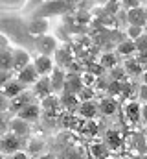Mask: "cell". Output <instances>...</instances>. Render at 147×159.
<instances>
[{"instance_id":"37","label":"cell","mask_w":147,"mask_h":159,"mask_svg":"<svg viewBox=\"0 0 147 159\" xmlns=\"http://www.w3.org/2000/svg\"><path fill=\"white\" fill-rule=\"evenodd\" d=\"M39 159H55L53 156H50V154H46V156H40Z\"/></svg>"},{"instance_id":"20","label":"cell","mask_w":147,"mask_h":159,"mask_svg":"<svg viewBox=\"0 0 147 159\" xmlns=\"http://www.w3.org/2000/svg\"><path fill=\"white\" fill-rule=\"evenodd\" d=\"M123 69H125L127 76H140V74L144 72L142 65H140L136 59H127V61H125V65H123Z\"/></svg>"},{"instance_id":"26","label":"cell","mask_w":147,"mask_h":159,"mask_svg":"<svg viewBox=\"0 0 147 159\" xmlns=\"http://www.w3.org/2000/svg\"><path fill=\"white\" fill-rule=\"evenodd\" d=\"M142 34H144V28H142V26H131V24H129V28H127V39L136 41Z\"/></svg>"},{"instance_id":"36","label":"cell","mask_w":147,"mask_h":159,"mask_svg":"<svg viewBox=\"0 0 147 159\" xmlns=\"http://www.w3.org/2000/svg\"><path fill=\"white\" fill-rule=\"evenodd\" d=\"M140 76H142V81H144V85H147V69H144V72H142Z\"/></svg>"},{"instance_id":"12","label":"cell","mask_w":147,"mask_h":159,"mask_svg":"<svg viewBox=\"0 0 147 159\" xmlns=\"http://www.w3.org/2000/svg\"><path fill=\"white\" fill-rule=\"evenodd\" d=\"M140 109H142V104L136 102V100H129V102L125 104V117H127V120H129L131 124H138V122L142 120Z\"/></svg>"},{"instance_id":"30","label":"cell","mask_w":147,"mask_h":159,"mask_svg":"<svg viewBox=\"0 0 147 159\" xmlns=\"http://www.w3.org/2000/svg\"><path fill=\"white\" fill-rule=\"evenodd\" d=\"M138 98L140 100H136V102H140V104H145L147 102V85H144V83L138 87Z\"/></svg>"},{"instance_id":"25","label":"cell","mask_w":147,"mask_h":159,"mask_svg":"<svg viewBox=\"0 0 147 159\" xmlns=\"http://www.w3.org/2000/svg\"><path fill=\"white\" fill-rule=\"evenodd\" d=\"M110 74H112V81H127V72H125V69L123 67H112L110 69Z\"/></svg>"},{"instance_id":"6","label":"cell","mask_w":147,"mask_h":159,"mask_svg":"<svg viewBox=\"0 0 147 159\" xmlns=\"http://www.w3.org/2000/svg\"><path fill=\"white\" fill-rule=\"evenodd\" d=\"M48 78H50V85H52V93H53V94H57V93L63 91L65 81H66V72H65V69L55 67Z\"/></svg>"},{"instance_id":"31","label":"cell","mask_w":147,"mask_h":159,"mask_svg":"<svg viewBox=\"0 0 147 159\" xmlns=\"http://www.w3.org/2000/svg\"><path fill=\"white\" fill-rule=\"evenodd\" d=\"M9 80H13V76H11V70H0V87H2L4 83H7Z\"/></svg>"},{"instance_id":"11","label":"cell","mask_w":147,"mask_h":159,"mask_svg":"<svg viewBox=\"0 0 147 159\" xmlns=\"http://www.w3.org/2000/svg\"><path fill=\"white\" fill-rule=\"evenodd\" d=\"M40 111H44L46 115H57L59 113V107H61V102H59V96L57 94H48L46 98L40 100Z\"/></svg>"},{"instance_id":"38","label":"cell","mask_w":147,"mask_h":159,"mask_svg":"<svg viewBox=\"0 0 147 159\" xmlns=\"http://www.w3.org/2000/svg\"><path fill=\"white\" fill-rule=\"evenodd\" d=\"M140 159H147V154H142V157Z\"/></svg>"},{"instance_id":"15","label":"cell","mask_w":147,"mask_h":159,"mask_svg":"<svg viewBox=\"0 0 147 159\" xmlns=\"http://www.w3.org/2000/svg\"><path fill=\"white\" fill-rule=\"evenodd\" d=\"M9 129H11V133L13 135H17V137H26L28 133H30V124L28 122H24V120L20 119H11V122H9V126H7Z\"/></svg>"},{"instance_id":"28","label":"cell","mask_w":147,"mask_h":159,"mask_svg":"<svg viewBox=\"0 0 147 159\" xmlns=\"http://www.w3.org/2000/svg\"><path fill=\"white\" fill-rule=\"evenodd\" d=\"M134 46H136V52H144V50H147V34L145 32L134 41Z\"/></svg>"},{"instance_id":"33","label":"cell","mask_w":147,"mask_h":159,"mask_svg":"<svg viewBox=\"0 0 147 159\" xmlns=\"http://www.w3.org/2000/svg\"><path fill=\"white\" fill-rule=\"evenodd\" d=\"M9 159H30V157H28V154H26V152L19 150V152H15L13 156H9Z\"/></svg>"},{"instance_id":"24","label":"cell","mask_w":147,"mask_h":159,"mask_svg":"<svg viewBox=\"0 0 147 159\" xmlns=\"http://www.w3.org/2000/svg\"><path fill=\"white\" fill-rule=\"evenodd\" d=\"M92 156L96 159H101L105 156H109V150L103 143H96V144H92Z\"/></svg>"},{"instance_id":"3","label":"cell","mask_w":147,"mask_h":159,"mask_svg":"<svg viewBox=\"0 0 147 159\" xmlns=\"http://www.w3.org/2000/svg\"><path fill=\"white\" fill-rule=\"evenodd\" d=\"M35 46H37V50H39V54H42V56H52V54H55V50L59 48L57 39L52 37V35H48V34L37 37Z\"/></svg>"},{"instance_id":"7","label":"cell","mask_w":147,"mask_h":159,"mask_svg":"<svg viewBox=\"0 0 147 159\" xmlns=\"http://www.w3.org/2000/svg\"><path fill=\"white\" fill-rule=\"evenodd\" d=\"M39 78H40V76L37 74V70L33 69V65H32V63H30V65H26L24 69L17 70V81H19V83H22L24 87H26V85H33Z\"/></svg>"},{"instance_id":"2","label":"cell","mask_w":147,"mask_h":159,"mask_svg":"<svg viewBox=\"0 0 147 159\" xmlns=\"http://www.w3.org/2000/svg\"><path fill=\"white\" fill-rule=\"evenodd\" d=\"M32 65H33V69L37 70L39 76H50L52 70L55 69V61H53V57H52V56H42V54L37 56L35 59L32 61Z\"/></svg>"},{"instance_id":"18","label":"cell","mask_w":147,"mask_h":159,"mask_svg":"<svg viewBox=\"0 0 147 159\" xmlns=\"http://www.w3.org/2000/svg\"><path fill=\"white\" fill-rule=\"evenodd\" d=\"M134 52H136V46H134V41H131V39L121 41V43L116 46V54H118V56L129 57V56H132Z\"/></svg>"},{"instance_id":"14","label":"cell","mask_w":147,"mask_h":159,"mask_svg":"<svg viewBox=\"0 0 147 159\" xmlns=\"http://www.w3.org/2000/svg\"><path fill=\"white\" fill-rule=\"evenodd\" d=\"M98 111H101V113L107 115V117H112V115L118 111V100L112 98V96H105V98H101L99 104H98Z\"/></svg>"},{"instance_id":"35","label":"cell","mask_w":147,"mask_h":159,"mask_svg":"<svg viewBox=\"0 0 147 159\" xmlns=\"http://www.w3.org/2000/svg\"><path fill=\"white\" fill-rule=\"evenodd\" d=\"M140 113H142V119L147 120V102H145V104H142V109H140Z\"/></svg>"},{"instance_id":"29","label":"cell","mask_w":147,"mask_h":159,"mask_svg":"<svg viewBox=\"0 0 147 159\" xmlns=\"http://www.w3.org/2000/svg\"><path fill=\"white\" fill-rule=\"evenodd\" d=\"M42 146H44V144H42L40 141H35V139H30V143H28V148H30L32 154H37L39 150H42Z\"/></svg>"},{"instance_id":"9","label":"cell","mask_w":147,"mask_h":159,"mask_svg":"<svg viewBox=\"0 0 147 159\" xmlns=\"http://www.w3.org/2000/svg\"><path fill=\"white\" fill-rule=\"evenodd\" d=\"M11 57H13V70H15V72L32 63V57H30V54H28L24 48H15V50H11Z\"/></svg>"},{"instance_id":"27","label":"cell","mask_w":147,"mask_h":159,"mask_svg":"<svg viewBox=\"0 0 147 159\" xmlns=\"http://www.w3.org/2000/svg\"><path fill=\"white\" fill-rule=\"evenodd\" d=\"M121 83H123V81H110V85L107 87V89H109V94L112 96V98L121 94Z\"/></svg>"},{"instance_id":"19","label":"cell","mask_w":147,"mask_h":159,"mask_svg":"<svg viewBox=\"0 0 147 159\" xmlns=\"http://www.w3.org/2000/svg\"><path fill=\"white\" fill-rule=\"evenodd\" d=\"M59 102H61V106H65L70 113H72L74 109H77V106H79L77 94H72V93H65V94L59 98Z\"/></svg>"},{"instance_id":"23","label":"cell","mask_w":147,"mask_h":159,"mask_svg":"<svg viewBox=\"0 0 147 159\" xmlns=\"http://www.w3.org/2000/svg\"><path fill=\"white\" fill-rule=\"evenodd\" d=\"M99 65H101L103 69H112V67H116V65H118V56H116L114 52H107V54H103Z\"/></svg>"},{"instance_id":"21","label":"cell","mask_w":147,"mask_h":159,"mask_svg":"<svg viewBox=\"0 0 147 159\" xmlns=\"http://www.w3.org/2000/svg\"><path fill=\"white\" fill-rule=\"evenodd\" d=\"M55 61H57L59 67L63 69V67H66V65L72 63V56H70L68 50H65V48H57V50H55Z\"/></svg>"},{"instance_id":"32","label":"cell","mask_w":147,"mask_h":159,"mask_svg":"<svg viewBox=\"0 0 147 159\" xmlns=\"http://www.w3.org/2000/svg\"><path fill=\"white\" fill-rule=\"evenodd\" d=\"M7 48H9V41H7L6 35L0 34V52H4V50H7Z\"/></svg>"},{"instance_id":"1","label":"cell","mask_w":147,"mask_h":159,"mask_svg":"<svg viewBox=\"0 0 147 159\" xmlns=\"http://www.w3.org/2000/svg\"><path fill=\"white\" fill-rule=\"evenodd\" d=\"M20 144H22L20 137H17L11 131H7V133H4L0 137V154L2 156H13L15 152L20 150Z\"/></svg>"},{"instance_id":"40","label":"cell","mask_w":147,"mask_h":159,"mask_svg":"<svg viewBox=\"0 0 147 159\" xmlns=\"http://www.w3.org/2000/svg\"><path fill=\"white\" fill-rule=\"evenodd\" d=\"M0 159H6V157H4V156H2V154H0Z\"/></svg>"},{"instance_id":"39","label":"cell","mask_w":147,"mask_h":159,"mask_svg":"<svg viewBox=\"0 0 147 159\" xmlns=\"http://www.w3.org/2000/svg\"><path fill=\"white\" fill-rule=\"evenodd\" d=\"M101 159H112V157H110V156H105V157H101Z\"/></svg>"},{"instance_id":"10","label":"cell","mask_w":147,"mask_h":159,"mask_svg":"<svg viewBox=\"0 0 147 159\" xmlns=\"http://www.w3.org/2000/svg\"><path fill=\"white\" fill-rule=\"evenodd\" d=\"M129 17H127V20H129V24L131 26H145L147 22V11L144 7H140V6H134V7H131L129 9V13H127Z\"/></svg>"},{"instance_id":"13","label":"cell","mask_w":147,"mask_h":159,"mask_svg":"<svg viewBox=\"0 0 147 159\" xmlns=\"http://www.w3.org/2000/svg\"><path fill=\"white\" fill-rule=\"evenodd\" d=\"M33 94H35L37 98H40V100L46 98L48 94H53V93H52V85H50V78H48V76H40V78L33 83Z\"/></svg>"},{"instance_id":"17","label":"cell","mask_w":147,"mask_h":159,"mask_svg":"<svg viewBox=\"0 0 147 159\" xmlns=\"http://www.w3.org/2000/svg\"><path fill=\"white\" fill-rule=\"evenodd\" d=\"M105 141H107L105 146H109L112 150H118V148H121V144H123V137H121V133H120L118 129H109V131L105 133Z\"/></svg>"},{"instance_id":"22","label":"cell","mask_w":147,"mask_h":159,"mask_svg":"<svg viewBox=\"0 0 147 159\" xmlns=\"http://www.w3.org/2000/svg\"><path fill=\"white\" fill-rule=\"evenodd\" d=\"M0 70H13V57L9 48L0 52Z\"/></svg>"},{"instance_id":"4","label":"cell","mask_w":147,"mask_h":159,"mask_svg":"<svg viewBox=\"0 0 147 159\" xmlns=\"http://www.w3.org/2000/svg\"><path fill=\"white\" fill-rule=\"evenodd\" d=\"M15 117L20 120H24V122H35V120H39V117H40V106H37V104H33V102H30V104H26L24 107H20L17 113H15Z\"/></svg>"},{"instance_id":"5","label":"cell","mask_w":147,"mask_h":159,"mask_svg":"<svg viewBox=\"0 0 147 159\" xmlns=\"http://www.w3.org/2000/svg\"><path fill=\"white\" fill-rule=\"evenodd\" d=\"M0 89H2V91H0V94H2L6 100H13V98H17L19 94H22V93H24V85H22V83H19L15 78L9 80L7 83H4Z\"/></svg>"},{"instance_id":"34","label":"cell","mask_w":147,"mask_h":159,"mask_svg":"<svg viewBox=\"0 0 147 159\" xmlns=\"http://www.w3.org/2000/svg\"><path fill=\"white\" fill-rule=\"evenodd\" d=\"M6 109H7V100L0 94V113H2V111H6Z\"/></svg>"},{"instance_id":"8","label":"cell","mask_w":147,"mask_h":159,"mask_svg":"<svg viewBox=\"0 0 147 159\" xmlns=\"http://www.w3.org/2000/svg\"><path fill=\"white\" fill-rule=\"evenodd\" d=\"M77 113L83 120H94L96 115L99 113L98 111V104L94 100H85V102H79L77 106Z\"/></svg>"},{"instance_id":"16","label":"cell","mask_w":147,"mask_h":159,"mask_svg":"<svg viewBox=\"0 0 147 159\" xmlns=\"http://www.w3.org/2000/svg\"><path fill=\"white\" fill-rule=\"evenodd\" d=\"M28 32H30L32 35H37V37L44 35V34L48 32V22H46V19H40V17L33 19V20L28 24Z\"/></svg>"}]
</instances>
